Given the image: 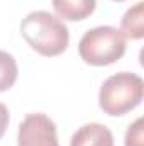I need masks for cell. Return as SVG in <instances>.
<instances>
[{"instance_id":"obj_1","label":"cell","mask_w":144,"mask_h":146,"mask_svg":"<svg viewBox=\"0 0 144 146\" xmlns=\"http://www.w3.org/2000/svg\"><path fill=\"white\" fill-rule=\"evenodd\" d=\"M20 34L26 42L42 56H58L70 42L66 24L46 10L27 14L20 22Z\"/></svg>"},{"instance_id":"obj_6","label":"cell","mask_w":144,"mask_h":146,"mask_svg":"<svg viewBox=\"0 0 144 146\" xmlns=\"http://www.w3.org/2000/svg\"><path fill=\"white\" fill-rule=\"evenodd\" d=\"M56 14L65 21H83L93 14L97 0H51Z\"/></svg>"},{"instance_id":"obj_2","label":"cell","mask_w":144,"mask_h":146,"mask_svg":"<svg viewBox=\"0 0 144 146\" xmlns=\"http://www.w3.org/2000/svg\"><path fill=\"white\" fill-rule=\"evenodd\" d=\"M143 95V78L136 73L120 72L104 82L98 94V104L108 115H124L141 104Z\"/></svg>"},{"instance_id":"obj_10","label":"cell","mask_w":144,"mask_h":146,"mask_svg":"<svg viewBox=\"0 0 144 146\" xmlns=\"http://www.w3.org/2000/svg\"><path fill=\"white\" fill-rule=\"evenodd\" d=\"M9 121H10V115H9V109L0 102V139L2 136L5 134L7 131V126H9Z\"/></svg>"},{"instance_id":"obj_3","label":"cell","mask_w":144,"mask_h":146,"mask_svg":"<svg viewBox=\"0 0 144 146\" xmlns=\"http://www.w3.org/2000/svg\"><path fill=\"white\" fill-rule=\"evenodd\" d=\"M126 39L127 37L122 34V31L114 26H98L81 36L78 42V53L88 65H112L124 56L127 48Z\"/></svg>"},{"instance_id":"obj_8","label":"cell","mask_w":144,"mask_h":146,"mask_svg":"<svg viewBox=\"0 0 144 146\" xmlns=\"http://www.w3.org/2000/svg\"><path fill=\"white\" fill-rule=\"evenodd\" d=\"M17 75H19V68L15 58L10 53L0 49V92L9 90L15 83Z\"/></svg>"},{"instance_id":"obj_11","label":"cell","mask_w":144,"mask_h":146,"mask_svg":"<svg viewBox=\"0 0 144 146\" xmlns=\"http://www.w3.org/2000/svg\"><path fill=\"white\" fill-rule=\"evenodd\" d=\"M115 2H122V0H115Z\"/></svg>"},{"instance_id":"obj_5","label":"cell","mask_w":144,"mask_h":146,"mask_svg":"<svg viewBox=\"0 0 144 146\" xmlns=\"http://www.w3.org/2000/svg\"><path fill=\"white\" fill-rule=\"evenodd\" d=\"M70 146H114V136L107 126L90 122L75 131Z\"/></svg>"},{"instance_id":"obj_7","label":"cell","mask_w":144,"mask_h":146,"mask_svg":"<svg viewBox=\"0 0 144 146\" xmlns=\"http://www.w3.org/2000/svg\"><path fill=\"white\" fill-rule=\"evenodd\" d=\"M120 31L129 39H141L144 36V3L137 2L126 10L120 21Z\"/></svg>"},{"instance_id":"obj_9","label":"cell","mask_w":144,"mask_h":146,"mask_svg":"<svg viewBox=\"0 0 144 146\" xmlns=\"http://www.w3.org/2000/svg\"><path fill=\"white\" fill-rule=\"evenodd\" d=\"M126 146H143V117H137L127 127Z\"/></svg>"},{"instance_id":"obj_4","label":"cell","mask_w":144,"mask_h":146,"mask_svg":"<svg viewBox=\"0 0 144 146\" xmlns=\"http://www.w3.org/2000/svg\"><path fill=\"white\" fill-rule=\"evenodd\" d=\"M17 146H59L56 124L46 114H27L19 124Z\"/></svg>"}]
</instances>
